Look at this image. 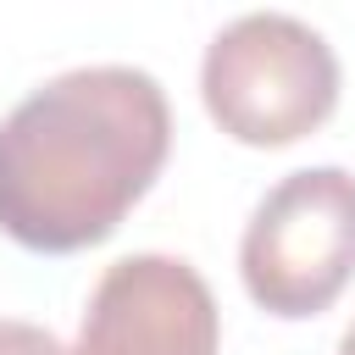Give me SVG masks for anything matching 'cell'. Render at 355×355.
<instances>
[{"mask_svg":"<svg viewBox=\"0 0 355 355\" xmlns=\"http://www.w3.org/2000/svg\"><path fill=\"white\" fill-rule=\"evenodd\" d=\"M166 150L172 105L144 67H72L0 116V233L33 255L105 244Z\"/></svg>","mask_w":355,"mask_h":355,"instance_id":"obj_1","label":"cell"},{"mask_svg":"<svg viewBox=\"0 0 355 355\" xmlns=\"http://www.w3.org/2000/svg\"><path fill=\"white\" fill-rule=\"evenodd\" d=\"M200 100L227 139L283 150L338 111V55L288 11H244L205 44Z\"/></svg>","mask_w":355,"mask_h":355,"instance_id":"obj_2","label":"cell"},{"mask_svg":"<svg viewBox=\"0 0 355 355\" xmlns=\"http://www.w3.org/2000/svg\"><path fill=\"white\" fill-rule=\"evenodd\" d=\"M239 277L266 316H322L355 277V172L300 166L277 178L244 222Z\"/></svg>","mask_w":355,"mask_h":355,"instance_id":"obj_3","label":"cell"},{"mask_svg":"<svg viewBox=\"0 0 355 355\" xmlns=\"http://www.w3.org/2000/svg\"><path fill=\"white\" fill-rule=\"evenodd\" d=\"M222 311L178 255H122L100 272L67 355H216Z\"/></svg>","mask_w":355,"mask_h":355,"instance_id":"obj_4","label":"cell"},{"mask_svg":"<svg viewBox=\"0 0 355 355\" xmlns=\"http://www.w3.org/2000/svg\"><path fill=\"white\" fill-rule=\"evenodd\" d=\"M0 355H67V349L50 327L22 322V316H0Z\"/></svg>","mask_w":355,"mask_h":355,"instance_id":"obj_5","label":"cell"},{"mask_svg":"<svg viewBox=\"0 0 355 355\" xmlns=\"http://www.w3.org/2000/svg\"><path fill=\"white\" fill-rule=\"evenodd\" d=\"M338 355H355V322L344 327V338H338Z\"/></svg>","mask_w":355,"mask_h":355,"instance_id":"obj_6","label":"cell"}]
</instances>
